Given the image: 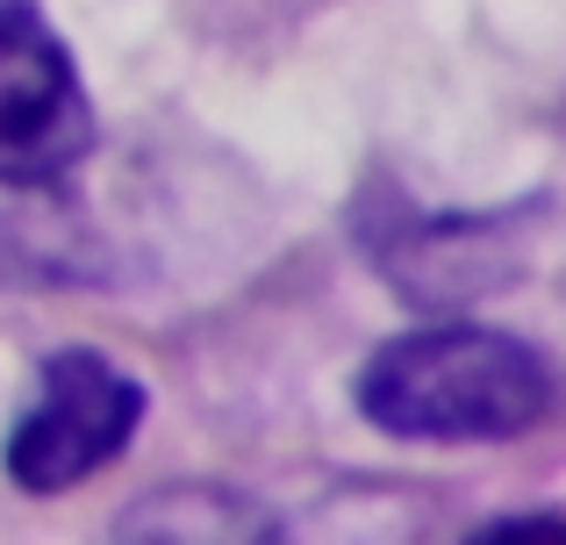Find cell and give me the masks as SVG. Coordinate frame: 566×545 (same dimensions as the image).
<instances>
[{"instance_id": "cell-1", "label": "cell", "mask_w": 566, "mask_h": 545, "mask_svg": "<svg viewBox=\"0 0 566 545\" xmlns=\"http://www.w3.org/2000/svg\"><path fill=\"white\" fill-rule=\"evenodd\" d=\"M559 409V374L538 345L481 323H430L387 337L359 366V417L416 446H495Z\"/></svg>"}, {"instance_id": "cell-2", "label": "cell", "mask_w": 566, "mask_h": 545, "mask_svg": "<svg viewBox=\"0 0 566 545\" xmlns=\"http://www.w3.org/2000/svg\"><path fill=\"white\" fill-rule=\"evenodd\" d=\"M94 151V101L65 36L29 0H0V187H57Z\"/></svg>"}, {"instance_id": "cell-3", "label": "cell", "mask_w": 566, "mask_h": 545, "mask_svg": "<svg viewBox=\"0 0 566 545\" xmlns=\"http://www.w3.org/2000/svg\"><path fill=\"white\" fill-rule=\"evenodd\" d=\"M144 423V388L101 352H57L43 388L8 438V474L29 495H65L94 481Z\"/></svg>"}, {"instance_id": "cell-4", "label": "cell", "mask_w": 566, "mask_h": 545, "mask_svg": "<svg viewBox=\"0 0 566 545\" xmlns=\"http://www.w3.org/2000/svg\"><path fill=\"white\" fill-rule=\"evenodd\" d=\"M251 503L216 489H172V495H144L123 517V538H265L259 517H244Z\"/></svg>"}]
</instances>
